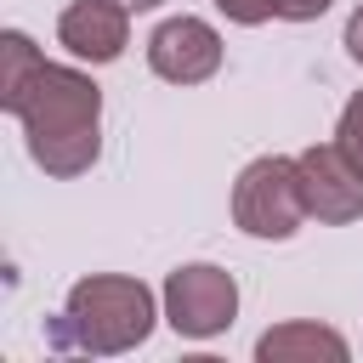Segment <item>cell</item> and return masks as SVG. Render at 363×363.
Returning a JSON list of instances; mask_svg holds the SVG:
<instances>
[{"instance_id":"1","label":"cell","mask_w":363,"mask_h":363,"mask_svg":"<svg viewBox=\"0 0 363 363\" xmlns=\"http://www.w3.org/2000/svg\"><path fill=\"white\" fill-rule=\"evenodd\" d=\"M6 113L23 119L28 153L45 176H85L102 153V91L74 68L40 62Z\"/></svg>"},{"instance_id":"2","label":"cell","mask_w":363,"mask_h":363,"mask_svg":"<svg viewBox=\"0 0 363 363\" xmlns=\"http://www.w3.org/2000/svg\"><path fill=\"white\" fill-rule=\"evenodd\" d=\"M147 335H153V289L142 278H119V272L79 278L68 289L62 318L45 329V340L57 352H96V357L130 352Z\"/></svg>"},{"instance_id":"3","label":"cell","mask_w":363,"mask_h":363,"mask_svg":"<svg viewBox=\"0 0 363 363\" xmlns=\"http://www.w3.org/2000/svg\"><path fill=\"white\" fill-rule=\"evenodd\" d=\"M233 221L250 233V238H289L301 221H306V193H301V164L272 153V159H255L238 187H233Z\"/></svg>"},{"instance_id":"4","label":"cell","mask_w":363,"mask_h":363,"mask_svg":"<svg viewBox=\"0 0 363 363\" xmlns=\"http://www.w3.org/2000/svg\"><path fill=\"white\" fill-rule=\"evenodd\" d=\"M233 312H238V284H233V272H221V267H210V261H193V267H176V272L164 278V318H170L176 335L210 340V335H221V329L233 323Z\"/></svg>"},{"instance_id":"5","label":"cell","mask_w":363,"mask_h":363,"mask_svg":"<svg viewBox=\"0 0 363 363\" xmlns=\"http://www.w3.org/2000/svg\"><path fill=\"white\" fill-rule=\"evenodd\" d=\"M295 164H301L306 216H318V221H357L363 216V164L340 142L306 147Z\"/></svg>"},{"instance_id":"6","label":"cell","mask_w":363,"mask_h":363,"mask_svg":"<svg viewBox=\"0 0 363 363\" xmlns=\"http://www.w3.org/2000/svg\"><path fill=\"white\" fill-rule=\"evenodd\" d=\"M147 62L159 79L170 85H199L221 68V34L204 23V17H170L153 28L147 40Z\"/></svg>"},{"instance_id":"7","label":"cell","mask_w":363,"mask_h":363,"mask_svg":"<svg viewBox=\"0 0 363 363\" xmlns=\"http://www.w3.org/2000/svg\"><path fill=\"white\" fill-rule=\"evenodd\" d=\"M57 40L79 57V62H113L130 40V11L119 0H74L57 17Z\"/></svg>"},{"instance_id":"8","label":"cell","mask_w":363,"mask_h":363,"mask_svg":"<svg viewBox=\"0 0 363 363\" xmlns=\"http://www.w3.org/2000/svg\"><path fill=\"white\" fill-rule=\"evenodd\" d=\"M255 357L261 363H312V357H329V363H346V340L323 323H278L255 340Z\"/></svg>"},{"instance_id":"9","label":"cell","mask_w":363,"mask_h":363,"mask_svg":"<svg viewBox=\"0 0 363 363\" xmlns=\"http://www.w3.org/2000/svg\"><path fill=\"white\" fill-rule=\"evenodd\" d=\"M40 62H45V57L28 45V34H17V28H11V34L0 40V108H11V96L34 79V68H40Z\"/></svg>"},{"instance_id":"10","label":"cell","mask_w":363,"mask_h":363,"mask_svg":"<svg viewBox=\"0 0 363 363\" xmlns=\"http://www.w3.org/2000/svg\"><path fill=\"white\" fill-rule=\"evenodd\" d=\"M335 142H340V147H346V153H352V159L363 164V91H357V96H352V102L340 108V125H335Z\"/></svg>"},{"instance_id":"11","label":"cell","mask_w":363,"mask_h":363,"mask_svg":"<svg viewBox=\"0 0 363 363\" xmlns=\"http://www.w3.org/2000/svg\"><path fill=\"white\" fill-rule=\"evenodd\" d=\"M233 23H244V28H255V23H267V17H278V0H216Z\"/></svg>"},{"instance_id":"12","label":"cell","mask_w":363,"mask_h":363,"mask_svg":"<svg viewBox=\"0 0 363 363\" xmlns=\"http://www.w3.org/2000/svg\"><path fill=\"white\" fill-rule=\"evenodd\" d=\"M335 0H278V17H289V23H312V17H323Z\"/></svg>"},{"instance_id":"13","label":"cell","mask_w":363,"mask_h":363,"mask_svg":"<svg viewBox=\"0 0 363 363\" xmlns=\"http://www.w3.org/2000/svg\"><path fill=\"white\" fill-rule=\"evenodd\" d=\"M346 51H352V57L363 62V6H357V11L346 17Z\"/></svg>"},{"instance_id":"14","label":"cell","mask_w":363,"mask_h":363,"mask_svg":"<svg viewBox=\"0 0 363 363\" xmlns=\"http://www.w3.org/2000/svg\"><path fill=\"white\" fill-rule=\"evenodd\" d=\"M119 6H125V11H153L159 0H119Z\"/></svg>"}]
</instances>
